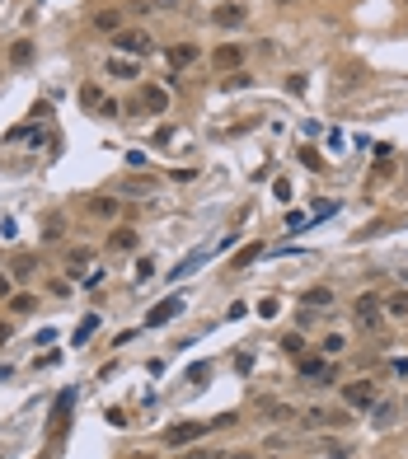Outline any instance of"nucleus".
<instances>
[{"label":"nucleus","instance_id":"nucleus-21","mask_svg":"<svg viewBox=\"0 0 408 459\" xmlns=\"http://www.w3.org/2000/svg\"><path fill=\"white\" fill-rule=\"evenodd\" d=\"M28 61H33V43H28V38H19V43L10 47V66H28Z\"/></svg>","mask_w":408,"mask_h":459},{"label":"nucleus","instance_id":"nucleus-29","mask_svg":"<svg viewBox=\"0 0 408 459\" xmlns=\"http://www.w3.org/2000/svg\"><path fill=\"white\" fill-rule=\"evenodd\" d=\"M90 258H94V248H70V253H66V268H70V272H80L85 263H90Z\"/></svg>","mask_w":408,"mask_h":459},{"label":"nucleus","instance_id":"nucleus-26","mask_svg":"<svg viewBox=\"0 0 408 459\" xmlns=\"http://www.w3.org/2000/svg\"><path fill=\"white\" fill-rule=\"evenodd\" d=\"M295 155H300V164L310 169V174H324V159H319V150H310V146H300L295 150Z\"/></svg>","mask_w":408,"mask_h":459},{"label":"nucleus","instance_id":"nucleus-46","mask_svg":"<svg viewBox=\"0 0 408 459\" xmlns=\"http://www.w3.org/2000/svg\"><path fill=\"white\" fill-rule=\"evenodd\" d=\"M272 459H277V455H272Z\"/></svg>","mask_w":408,"mask_h":459},{"label":"nucleus","instance_id":"nucleus-31","mask_svg":"<svg viewBox=\"0 0 408 459\" xmlns=\"http://www.w3.org/2000/svg\"><path fill=\"white\" fill-rule=\"evenodd\" d=\"M10 310H14V314H33V310H38V300H33V295H14Z\"/></svg>","mask_w":408,"mask_h":459},{"label":"nucleus","instance_id":"nucleus-8","mask_svg":"<svg viewBox=\"0 0 408 459\" xmlns=\"http://www.w3.org/2000/svg\"><path fill=\"white\" fill-rule=\"evenodd\" d=\"M179 310H183V295H169V300H159L155 310L146 314V328H164V324H169V319H174Z\"/></svg>","mask_w":408,"mask_h":459},{"label":"nucleus","instance_id":"nucleus-2","mask_svg":"<svg viewBox=\"0 0 408 459\" xmlns=\"http://www.w3.org/2000/svg\"><path fill=\"white\" fill-rule=\"evenodd\" d=\"M352 319H357V328H366V333H375V328H380V319H385V300H380V295H357V300H352Z\"/></svg>","mask_w":408,"mask_h":459},{"label":"nucleus","instance_id":"nucleus-23","mask_svg":"<svg viewBox=\"0 0 408 459\" xmlns=\"http://www.w3.org/2000/svg\"><path fill=\"white\" fill-rule=\"evenodd\" d=\"M263 413H268V422H295V408L286 403H263Z\"/></svg>","mask_w":408,"mask_h":459},{"label":"nucleus","instance_id":"nucleus-30","mask_svg":"<svg viewBox=\"0 0 408 459\" xmlns=\"http://www.w3.org/2000/svg\"><path fill=\"white\" fill-rule=\"evenodd\" d=\"M33 268H38V258H33V253L14 258V277H19V281H23V277H33Z\"/></svg>","mask_w":408,"mask_h":459},{"label":"nucleus","instance_id":"nucleus-20","mask_svg":"<svg viewBox=\"0 0 408 459\" xmlns=\"http://www.w3.org/2000/svg\"><path fill=\"white\" fill-rule=\"evenodd\" d=\"M319 352H324V357H342V352H347V337L342 333H324V342H319Z\"/></svg>","mask_w":408,"mask_h":459},{"label":"nucleus","instance_id":"nucleus-11","mask_svg":"<svg viewBox=\"0 0 408 459\" xmlns=\"http://www.w3.org/2000/svg\"><path fill=\"white\" fill-rule=\"evenodd\" d=\"M211 61H216V75H221V70H226V75H230V70H239V61H244V52H239L235 43H226V47H216V52H211Z\"/></svg>","mask_w":408,"mask_h":459},{"label":"nucleus","instance_id":"nucleus-34","mask_svg":"<svg viewBox=\"0 0 408 459\" xmlns=\"http://www.w3.org/2000/svg\"><path fill=\"white\" fill-rule=\"evenodd\" d=\"M150 277H155V263H150V258H141V263H136V281H141V286H146Z\"/></svg>","mask_w":408,"mask_h":459},{"label":"nucleus","instance_id":"nucleus-19","mask_svg":"<svg viewBox=\"0 0 408 459\" xmlns=\"http://www.w3.org/2000/svg\"><path fill=\"white\" fill-rule=\"evenodd\" d=\"M385 314H389V319H408V291L385 295Z\"/></svg>","mask_w":408,"mask_h":459},{"label":"nucleus","instance_id":"nucleus-42","mask_svg":"<svg viewBox=\"0 0 408 459\" xmlns=\"http://www.w3.org/2000/svg\"><path fill=\"white\" fill-rule=\"evenodd\" d=\"M10 291H14V281H10V277H0V300H5Z\"/></svg>","mask_w":408,"mask_h":459},{"label":"nucleus","instance_id":"nucleus-10","mask_svg":"<svg viewBox=\"0 0 408 459\" xmlns=\"http://www.w3.org/2000/svg\"><path fill=\"white\" fill-rule=\"evenodd\" d=\"M70 408H75V389H61L57 403H52V436H61V426H66Z\"/></svg>","mask_w":408,"mask_h":459},{"label":"nucleus","instance_id":"nucleus-17","mask_svg":"<svg viewBox=\"0 0 408 459\" xmlns=\"http://www.w3.org/2000/svg\"><path fill=\"white\" fill-rule=\"evenodd\" d=\"M94 28H99V33H122V14L117 10H99L94 14Z\"/></svg>","mask_w":408,"mask_h":459},{"label":"nucleus","instance_id":"nucleus-1","mask_svg":"<svg viewBox=\"0 0 408 459\" xmlns=\"http://www.w3.org/2000/svg\"><path fill=\"white\" fill-rule=\"evenodd\" d=\"M375 403H380V389H375V380H347V384H342V408L371 413Z\"/></svg>","mask_w":408,"mask_h":459},{"label":"nucleus","instance_id":"nucleus-22","mask_svg":"<svg viewBox=\"0 0 408 459\" xmlns=\"http://www.w3.org/2000/svg\"><path fill=\"white\" fill-rule=\"evenodd\" d=\"M329 300H333V291H329V286H315V291H305V295H300V305H310V310H324Z\"/></svg>","mask_w":408,"mask_h":459},{"label":"nucleus","instance_id":"nucleus-32","mask_svg":"<svg viewBox=\"0 0 408 459\" xmlns=\"http://www.w3.org/2000/svg\"><path fill=\"white\" fill-rule=\"evenodd\" d=\"M122 192H127V197H146V192H150V179H146V183H141V179H127Z\"/></svg>","mask_w":408,"mask_h":459},{"label":"nucleus","instance_id":"nucleus-14","mask_svg":"<svg viewBox=\"0 0 408 459\" xmlns=\"http://www.w3.org/2000/svg\"><path fill=\"white\" fill-rule=\"evenodd\" d=\"M136 239H141V235H136L132 225H122V230H113V239H108V248H113V253H132V248H136Z\"/></svg>","mask_w":408,"mask_h":459},{"label":"nucleus","instance_id":"nucleus-40","mask_svg":"<svg viewBox=\"0 0 408 459\" xmlns=\"http://www.w3.org/2000/svg\"><path fill=\"white\" fill-rule=\"evenodd\" d=\"M389 370H394L399 380H408V357H394V361H389Z\"/></svg>","mask_w":408,"mask_h":459},{"label":"nucleus","instance_id":"nucleus-41","mask_svg":"<svg viewBox=\"0 0 408 459\" xmlns=\"http://www.w3.org/2000/svg\"><path fill=\"white\" fill-rule=\"evenodd\" d=\"M117 112H122V108H117L113 99H103V103H99V117H117Z\"/></svg>","mask_w":408,"mask_h":459},{"label":"nucleus","instance_id":"nucleus-25","mask_svg":"<svg viewBox=\"0 0 408 459\" xmlns=\"http://www.w3.org/2000/svg\"><path fill=\"white\" fill-rule=\"evenodd\" d=\"M282 352H291V357H305V337L295 333V328H291V333H282Z\"/></svg>","mask_w":408,"mask_h":459},{"label":"nucleus","instance_id":"nucleus-13","mask_svg":"<svg viewBox=\"0 0 408 459\" xmlns=\"http://www.w3.org/2000/svg\"><path fill=\"white\" fill-rule=\"evenodd\" d=\"M85 211H90L94 221H113V216H117V197H90Z\"/></svg>","mask_w":408,"mask_h":459},{"label":"nucleus","instance_id":"nucleus-44","mask_svg":"<svg viewBox=\"0 0 408 459\" xmlns=\"http://www.w3.org/2000/svg\"><path fill=\"white\" fill-rule=\"evenodd\" d=\"M127 459H155V455H146V450H136V455H127Z\"/></svg>","mask_w":408,"mask_h":459},{"label":"nucleus","instance_id":"nucleus-28","mask_svg":"<svg viewBox=\"0 0 408 459\" xmlns=\"http://www.w3.org/2000/svg\"><path fill=\"white\" fill-rule=\"evenodd\" d=\"M202 258H206V248H197V253H188V258H183V263H179V268L169 272V277H188V272H193L197 263H202Z\"/></svg>","mask_w":408,"mask_h":459},{"label":"nucleus","instance_id":"nucleus-45","mask_svg":"<svg viewBox=\"0 0 408 459\" xmlns=\"http://www.w3.org/2000/svg\"><path fill=\"white\" fill-rule=\"evenodd\" d=\"M277 5H291V0H277Z\"/></svg>","mask_w":408,"mask_h":459},{"label":"nucleus","instance_id":"nucleus-4","mask_svg":"<svg viewBox=\"0 0 408 459\" xmlns=\"http://www.w3.org/2000/svg\"><path fill=\"white\" fill-rule=\"evenodd\" d=\"M206 426L211 422H174L169 431H164V445H193V440L206 436Z\"/></svg>","mask_w":408,"mask_h":459},{"label":"nucleus","instance_id":"nucleus-27","mask_svg":"<svg viewBox=\"0 0 408 459\" xmlns=\"http://www.w3.org/2000/svg\"><path fill=\"white\" fill-rule=\"evenodd\" d=\"M108 75L132 80V75H136V61H127V56H113V61H108Z\"/></svg>","mask_w":408,"mask_h":459},{"label":"nucleus","instance_id":"nucleus-5","mask_svg":"<svg viewBox=\"0 0 408 459\" xmlns=\"http://www.w3.org/2000/svg\"><path fill=\"white\" fill-rule=\"evenodd\" d=\"M295 370H300L305 380H319V384L333 380V361L329 357H300V361H295Z\"/></svg>","mask_w":408,"mask_h":459},{"label":"nucleus","instance_id":"nucleus-43","mask_svg":"<svg viewBox=\"0 0 408 459\" xmlns=\"http://www.w3.org/2000/svg\"><path fill=\"white\" fill-rule=\"evenodd\" d=\"M10 333H14L10 324H0V347H5V342H10Z\"/></svg>","mask_w":408,"mask_h":459},{"label":"nucleus","instance_id":"nucleus-37","mask_svg":"<svg viewBox=\"0 0 408 459\" xmlns=\"http://www.w3.org/2000/svg\"><path fill=\"white\" fill-rule=\"evenodd\" d=\"M272 197H282V202H291V183H286V179H277V183H272Z\"/></svg>","mask_w":408,"mask_h":459},{"label":"nucleus","instance_id":"nucleus-35","mask_svg":"<svg viewBox=\"0 0 408 459\" xmlns=\"http://www.w3.org/2000/svg\"><path fill=\"white\" fill-rule=\"evenodd\" d=\"M206 375H211V366H206V361H197V366L188 370V380H193V384H206Z\"/></svg>","mask_w":408,"mask_h":459},{"label":"nucleus","instance_id":"nucleus-24","mask_svg":"<svg viewBox=\"0 0 408 459\" xmlns=\"http://www.w3.org/2000/svg\"><path fill=\"white\" fill-rule=\"evenodd\" d=\"M80 103L99 112V103H103V90H99V85H80Z\"/></svg>","mask_w":408,"mask_h":459},{"label":"nucleus","instance_id":"nucleus-33","mask_svg":"<svg viewBox=\"0 0 408 459\" xmlns=\"http://www.w3.org/2000/svg\"><path fill=\"white\" fill-rule=\"evenodd\" d=\"M347 455H352V450L342 445V440H329V445H324V459H347Z\"/></svg>","mask_w":408,"mask_h":459},{"label":"nucleus","instance_id":"nucleus-12","mask_svg":"<svg viewBox=\"0 0 408 459\" xmlns=\"http://www.w3.org/2000/svg\"><path fill=\"white\" fill-rule=\"evenodd\" d=\"M263 253H268V248H263V239H253V244H244V248H239L235 258H230V272H244V268H249V263H253V258H263Z\"/></svg>","mask_w":408,"mask_h":459},{"label":"nucleus","instance_id":"nucleus-39","mask_svg":"<svg viewBox=\"0 0 408 459\" xmlns=\"http://www.w3.org/2000/svg\"><path fill=\"white\" fill-rule=\"evenodd\" d=\"M179 0H141V10H174Z\"/></svg>","mask_w":408,"mask_h":459},{"label":"nucleus","instance_id":"nucleus-7","mask_svg":"<svg viewBox=\"0 0 408 459\" xmlns=\"http://www.w3.org/2000/svg\"><path fill=\"white\" fill-rule=\"evenodd\" d=\"M342 422H352L347 408H324V403H319V408H310V413H305V426H342Z\"/></svg>","mask_w":408,"mask_h":459},{"label":"nucleus","instance_id":"nucleus-9","mask_svg":"<svg viewBox=\"0 0 408 459\" xmlns=\"http://www.w3.org/2000/svg\"><path fill=\"white\" fill-rule=\"evenodd\" d=\"M141 108L146 112H169V90H164V85H146V90H141Z\"/></svg>","mask_w":408,"mask_h":459},{"label":"nucleus","instance_id":"nucleus-15","mask_svg":"<svg viewBox=\"0 0 408 459\" xmlns=\"http://www.w3.org/2000/svg\"><path fill=\"white\" fill-rule=\"evenodd\" d=\"M94 328H99V314H85V319H80V328L70 333V347H85V342L94 337Z\"/></svg>","mask_w":408,"mask_h":459},{"label":"nucleus","instance_id":"nucleus-3","mask_svg":"<svg viewBox=\"0 0 408 459\" xmlns=\"http://www.w3.org/2000/svg\"><path fill=\"white\" fill-rule=\"evenodd\" d=\"M113 47L122 56H150V47H155V43H150L146 28H122V33H113Z\"/></svg>","mask_w":408,"mask_h":459},{"label":"nucleus","instance_id":"nucleus-16","mask_svg":"<svg viewBox=\"0 0 408 459\" xmlns=\"http://www.w3.org/2000/svg\"><path fill=\"white\" fill-rule=\"evenodd\" d=\"M216 85H221V94H230V90H249L253 75H249V70H230V75H221Z\"/></svg>","mask_w":408,"mask_h":459},{"label":"nucleus","instance_id":"nucleus-18","mask_svg":"<svg viewBox=\"0 0 408 459\" xmlns=\"http://www.w3.org/2000/svg\"><path fill=\"white\" fill-rule=\"evenodd\" d=\"M169 61H174V66H193V61H197V47L193 43H174L169 47Z\"/></svg>","mask_w":408,"mask_h":459},{"label":"nucleus","instance_id":"nucleus-6","mask_svg":"<svg viewBox=\"0 0 408 459\" xmlns=\"http://www.w3.org/2000/svg\"><path fill=\"white\" fill-rule=\"evenodd\" d=\"M211 23L216 28H244V23H249V10H244V5H216Z\"/></svg>","mask_w":408,"mask_h":459},{"label":"nucleus","instance_id":"nucleus-36","mask_svg":"<svg viewBox=\"0 0 408 459\" xmlns=\"http://www.w3.org/2000/svg\"><path fill=\"white\" fill-rule=\"evenodd\" d=\"M188 459H230V450H211V445H206V450H193Z\"/></svg>","mask_w":408,"mask_h":459},{"label":"nucleus","instance_id":"nucleus-38","mask_svg":"<svg viewBox=\"0 0 408 459\" xmlns=\"http://www.w3.org/2000/svg\"><path fill=\"white\" fill-rule=\"evenodd\" d=\"M305 85H310L305 75H286V90H291V94H305Z\"/></svg>","mask_w":408,"mask_h":459}]
</instances>
